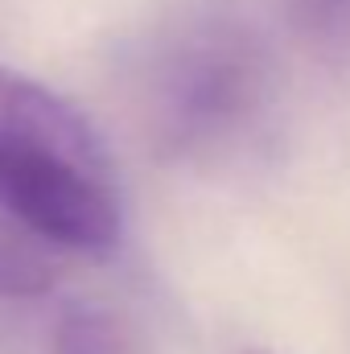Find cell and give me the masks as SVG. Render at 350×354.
I'll list each match as a JSON object with an SVG mask.
<instances>
[{"label":"cell","instance_id":"4","mask_svg":"<svg viewBox=\"0 0 350 354\" xmlns=\"http://www.w3.org/2000/svg\"><path fill=\"white\" fill-rule=\"evenodd\" d=\"M252 354H264V351H252Z\"/></svg>","mask_w":350,"mask_h":354},{"label":"cell","instance_id":"3","mask_svg":"<svg viewBox=\"0 0 350 354\" xmlns=\"http://www.w3.org/2000/svg\"><path fill=\"white\" fill-rule=\"evenodd\" d=\"M54 354H140L136 334L128 330L124 317L95 309V305H79L71 313L58 317L54 326Z\"/></svg>","mask_w":350,"mask_h":354},{"label":"cell","instance_id":"2","mask_svg":"<svg viewBox=\"0 0 350 354\" xmlns=\"http://www.w3.org/2000/svg\"><path fill=\"white\" fill-rule=\"evenodd\" d=\"M66 252L54 248L37 227H29L4 198H0V297L25 301L54 288Z\"/></svg>","mask_w":350,"mask_h":354},{"label":"cell","instance_id":"1","mask_svg":"<svg viewBox=\"0 0 350 354\" xmlns=\"http://www.w3.org/2000/svg\"><path fill=\"white\" fill-rule=\"evenodd\" d=\"M0 198L66 256H111L124 235L116 169L91 120L0 66Z\"/></svg>","mask_w":350,"mask_h":354}]
</instances>
